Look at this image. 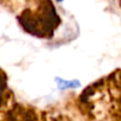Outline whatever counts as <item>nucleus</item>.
Here are the masks:
<instances>
[{"instance_id": "1", "label": "nucleus", "mask_w": 121, "mask_h": 121, "mask_svg": "<svg viewBox=\"0 0 121 121\" xmlns=\"http://www.w3.org/2000/svg\"><path fill=\"white\" fill-rule=\"evenodd\" d=\"M57 85L60 89H67V88H77L80 86V82L78 81H65L62 79H57Z\"/></svg>"}, {"instance_id": "2", "label": "nucleus", "mask_w": 121, "mask_h": 121, "mask_svg": "<svg viewBox=\"0 0 121 121\" xmlns=\"http://www.w3.org/2000/svg\"><path fill=\"white\" fill-rule=\"evenodd\" d=\"M0 95H1V85H0Z\"/></svg>"}, {"instance_id": "3", "label": "nucleus", "mask_w": 121, "mask_h": 121, "mask_svg": "<svg viewBox=\"0 0 121 121\" xmlns=\"http://www.w3.org/2000/svg\"><path fill=\"white\" fill-rule=\"evenodd\" d=\"M57 1H63V0H57Z\"/></svg>"}]
</instances>
